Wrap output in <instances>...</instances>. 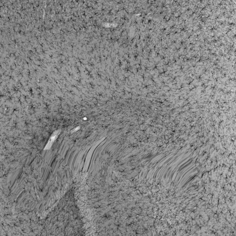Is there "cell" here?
I'll use <instances>...</instances> for the list:
<instances>
[{
  "label": "cell",
  "instance_id": "1",
  "mask_svg": "<svg viewBox=\"0 0 236 236\" xmlns=\"http://www.w3.org/2000/svg\"><path fill=\"white\" fill-rule=\"evenodd\" d=\"M59 130H56V132H54L53 135L50 138L48 141L47 144L45 146L44 150H48L50 148L51 146H52L53 143H54L56 138L58 137L59 134Z\"/></svg>",
  "mask_w": 236,
  "mask_h": 236
}]
</instances>
